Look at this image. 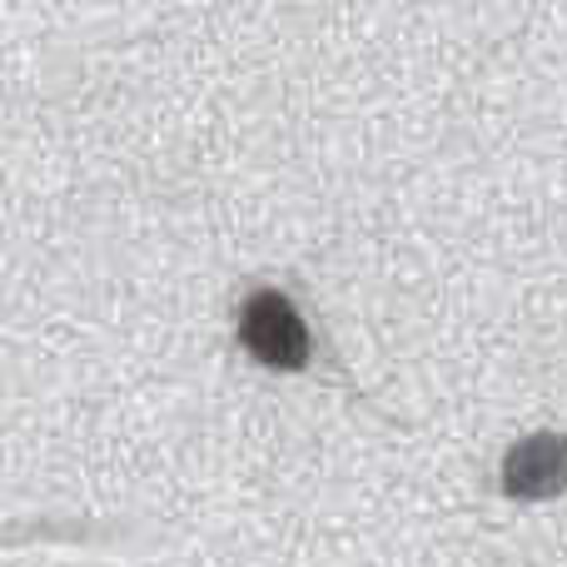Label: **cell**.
Wrapping results in <instances>:
<instances>
[{
  "instance_id": "2",
  "label": "cell",
  "mask_w": 567,
  "mask_h": 567,
  "mask_svg": "<svg viewBox=\"0 0 567 567\" xmlns=\"http://www.w3.org/2000/svg\"><path fill=\"white\" fill-rule=\"evenodd\" d=\"M503 488L513 498H548L563 488V439L558 433H538V439L518 443L503 463Z\"/></svg>"
},
{
  "instance_id": "1",
  "label": "cell",
  "mask_w": 567,
  "mask_h": 567,
  "mask_svg": "<svg viewBox=\"0 0 567 567\" xmlns=\"http://www.w3.org/2000/svg\"><path fill=\"white\" fill-rule=\"evenodd\" d=\"M239 339L269 369H303L309 363V329H303L299 309L275 289L245 299V309H239Z\"/></svg>"
}]
</instances>
